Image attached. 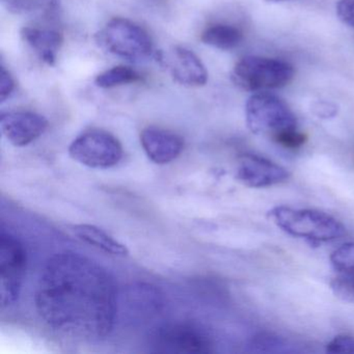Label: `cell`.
Segmentation results:
<instances>
[{"label":"cell","instance_id":"1","mask_svg":"<svg viewBox=\"0 0 354 354\" xmlns=\"http://www.w3.org/2000/svg\"><path fill=\"white\" fill-rule=\"evenodd\" d=\"M35 301L39 316L53 330L104 339L117 317V285L95 261L77 252H59L45 264Z\"/></svg>","mask_w":354,"mask_h":354},{"label":"cell","instance_id":"2","mask_svg":"<svg viewBox=\"0 0 354 354\" xmlns=\"http://www.w3.org/2000/svg\"><path fill=\"white\" fill-rule=\"evenodd\" d=\"M268 217L289 235L310 241H333L345 235L344 225L321 211L277 206L269 211Z\"/></svg>","mask_w":354,"mask_h":354},{"label":"cell","instance_id":"3","mask_svg":"<svg viewBox=\"0 0 354 354\" xmlns=\"http://www.w3.org/2000/svg\"><path fill=\"white\" fill-rule=\"evenodd\" d=\"M99 47L126 61L140 63L152 55L153 42L148 32L125 18H113L95 36Z\"/></svg>","mask_w":354,"mask_h":354},{"label":"cell","instance_id":"4","mask_svg":"<svg viewBox=\"0 0 354 354\" xmlns=\"http://www.w3.org/2000/svg\"><path fill=\"white\" fill-rule=\"evenodd\" d=\"M294 77V69L281 59L245 57L240 59L232 72L236 86L250 92L283 88Z\"/></svg>","mask_w":354,"mask_h":354},{"label":"cell","instance_id":"5","mask_svg":"<svg viewBox=\"0 0 354 354\" xmlns=\"http://www.w3.org/2000/svg\"><path fill=\"white\" fill-rule=\"evenodd\" d=\"M248 129L254 134L274 138L281 132L296 129L297 120L287 103L274 95L260 93L248 99L245 105Z\"/></svg>","mask_w":354,"mask_h":354},{"label":"cell","instance_id":"6","mask_svg":"<svg viewBox=\"0 0 354 354\" xmlns=\"http://www.w3.org/2000/svg\"><path fill=\"white\" fill-rule=\"evenodd\" d=\"M72 159L91 169H105L117 165L123 158L120 140L104 130H88L80 134L69 147Z\"/></svg>","mask_w":354,"mask_h":354},{"label":"cell","instance_id":"7","mask_svg":"<svg viewBox=\"0 0 354 354\" xmlns=\"http://www.w3.org/2000/svg\"><path fill=\"white\" fill-rule=\"evenodd\" d=\"M26 269V252L9 233L0 236V304L3 308L17 301Z\"/></svg>","mask_w":354,"mask_h":354},{"label":"cell","instance_id":"8","mask_svg":"<svg viewBox=\"0 0 354 354\" xmlns=\"http://www.w3.org/2000/svg\"><path fill=\"white\" fill-rule=\"evenodd\" d=\"M152 346L161 353L198 354L211 351L208 333L190 322L169 323L153 333Z\"/></svg>","mask_w":354,"mask_h":354},{"label":"cell","instance_id":"9","mask_svg":"<svg viewBox=\"0 0 354 354\" xmlns=\"http://www.w3.org/2000/svg\"><path fill=\"white\" fill-rule=\"evenodd\" d=\"M156 59L181 86L198 88L208 82V72L204 64L192 50L184 47H174L167 55L159 51Z\"/></svg>","mask_w":354,"mask_h":354},{"label":"cell","instance_id":"10","mask_svg":"<svg viewBox=\"0 0 354 354\" xmlns=\"http://www.w3.org/2000/svg\"><path fill=\"white\" fill-rule=\"evenodd\" d=\"M289 177L285 167L258 155L244 154L238 160L236 179L248 187H269L283 183Z\"/></svg>","mask_w":354,"mask_h":354},{"label":"cell","instance_id":"11","mask_svg":"<svg viewBox=\"0 0 354 354\" xmlns=\"http://www.w3.org/2000/svg\"><path fill=\"white\" fill-rule=\"evenodd\" d=\"M48 127L46 118L32 111H10L0 115L3 136L15 147H26L38 140Z\"/></svg>","mask_w":354,"mask_h":354},{"label":"cell","instance_id":"12","mask_svg":"<svg viewBox=\"0 0 354 354\" xmlns=\"http://www.w3.org/2000/svg\"><path fill=\"white\" fill-rule=\"evenodd\" d=\"M140 145L148 158L156 165H167L184 150V140L179 134L158 127H147L140 136Z\"/></svg>","mask_w":354,"mask_h":354},{"label":"cell","instance_id":"13","mask_svg":"<svg viewBox=\"0 0 354 354\" xmlns=\"http://www.w3.org/2000/svg\"><path fill=\"white\" fill-rule=\"evenodd\" d=\"M124 306L133 320L145 321L159 314L163 308L160 290L150 283H133L126 289Z\"/></svg>","mask_w":354,"mask_h":354},{"label":"cell","instance_id":"14","mask_svg":"<svg viewBox=\"0 0 354 354\" xmlns=\"http://www.w3.org/2000/svg\"><path fill=\"white\" fill-rule=\"evenodd\" d=\"M21 37L44 63L49 66L55 65L57 53L64 43L61 32L46 28H24Z\"/></svg>","mask_w":354,"mask_h":354},{"label":"cell","instance_id":"15","mask_svg":"<svg viewBox=\"0 0 354 354\" xmlns=\"http://www.w3.org/2000/svg\"><path fill=\"white\" fill-rule=\"evenodd\" d=\"M73 232L82 241L95 246L98 250L111 256L127 257L129 254L127 246L103 231L100 227L93 225H76Z\"/></svg>","mask_w":354,"mask_h":354},{"label":"cell","instance_id":"16","mask_svg":"<svg viewBox=\"0 0 354 354\" xmlns=\"http://www.w3.org/2000/svg\"><path fill=\"white\" fill-rule=\"evenodd\" d=\"M243 35L239 28L227 24H215L206 28L201 40L204 44L221 50H231L241 43Z\"/></svg>","mask_w":354,"mask_h":354},{"label":"cell","instance_id":"17","mask_svg":"<svg viewBox=\"0 0 354 354\" xmlns=\"http://www.w3.org/2000/svg\"><path fill=\"white\" fill-rule=\"evenodd\" d=\"M12 13L22 16H49L59 9L57 0H1Z\"/></svg>","mask_w":354,"mask_h":354},{"label":"cell","instance_id":"18","mask_svg":"<svg viewBox=\"0 0 354 354\" xmlns=\"http://www.w3.org/2000/svg\"><path fill=\"white\" fill-rule=\"evenodd\" d=\"M140 80L142 76L136 70L125 66H118L99 74L95 82L99 88H113L125 84H136Z\"/></svg>","mask_w":354,"mask_h":354},{"label":"cell","instance_id":"19","mask_svg":"<svg viewBox=\"0 0 354 354\" xmlns=\"http://www.w3.org/2000/svg\"><path fill=\"white\" fill-rule=\"evenodd\" d=\"M333 268L342 275L354 277V243H346L330 254Z\"/></svg>","mask_w":354,"mask_h":354},{"label":"cell","instance_id":"20","mask_svg":"<svg viewBox=\"0 0 354 354\" xmlns=\"http://www.w3.org/2000/svg\"><path fill=\"white\" fill-rule=\"evenodd\" d=\"M330 289L339 299L354 304V277L339 274L330 281Z\"/></svg>","mask_w":354,"mask_h":354},{"label":"cell","instance_id":"21","mask_svg":"<svg viewBox=\"0 0 354 354\" xmlns=\"http://www.w3.org/2000/svg\"><path fill=\"white\" fill-rule=\"evenodd\" d=\"M273 140L281 146L285 147V148L297 149L300 148L306 142V136L297 131V129H292L277 134V136L273 138Z\"/></svg>","mask_w":354,"mask_h":354},{"label":"cell","instance_id":"22","mask_svg":"<svg viewBox=\"0 0 354 354\" xmlns=\"http://www.w3.org/2000/svg\"><path fill=\"white\" fill-rule=\"evenodd\" d=\"M329 353H354V337L337 335L326 345Z\"/></svg>","mask_w":354,"mask_h":354},{"label":"cell","instance_id":"23","mask_svg":"<svg viewBox=\"0 0 354 354\" xmlns=\"http://www.w3.org/2000/svg\"><path fill=\"white\" fill-rule=\"evenodd\" d=\"M15 88V82L9 71L3 66L0 69V102H5L10 98Z\"/></svg>","mask_w":354,"mask_h":354},{"label":"cell","instance_id":"24","mask_svg":"<svg viewBox=\"0 0 354 354\" xmlns=\"http://www.w3.org/2000/svg\"><path fill=\"white\" fill-rule=\"evenodd\" d=\"M337 14L343 24L354 28V0H339Z\"/></svg>","mask_w":354,"mask_h":354},{"label":"cell","instance_id":"25","mask_svg":"<svg viewBox=\"0 0 354 354\" xmlns=\"http://www.w3.org/2000/svg\"><path fill=\"white\" fill-rule=\"evenodd\" d=\"M313 111H314L315 115L322 118V119H328V118H333L337 115V109L331 103L319 101V102L313 105Z\"/></svg>","mask_w":354,"mask_h":354},{"label":"cell","instance_id":"26","mask_svg":"<svg viewBox=\"0 0 354 354\" xmlns=\"http://www.w3.org/2000/svg\"><path fill=\"white\" fill-rule=\"evenodd\" d=\"M273 1H283V0H273Z\"/></svg>","mask_w":354,"mask_h":354}]
</instances>
